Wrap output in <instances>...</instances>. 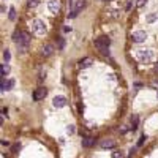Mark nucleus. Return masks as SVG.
Instances as JSON below:
<instances>
[{"instance_id": "nucleus-11", "label": "nucleus", "mask_w": 158, "mask_h": 158, "mask_svg": "<svg viewBox=\"0 0 158 158\" xmlns=\"http://www.w3.org/2000/svg\"><path fill=\"white\" fill-rule=\"evenodd\" d=\"M41 54L44 55V57H51V55L54 54V46L52 44H44L41 48Z\"/></svg>"}, {"instance_id": "nucleus-13", "label": "nucleus", "mask_w": 158, "mask_h": 158, "mask_svg": "<svg viewBox=\"0 0 158 158\" xmlns=\"http://www.w3.org/2000/svg\"><path fill=\"white\" fill-rule=\"evenodd\" d=\"M95 142H96V137H92V136H90V137H86V139H84L82 144H84V147H92Z\"/></svg>"}, {"instance_id": "nucleus-5", "label": "nucleus", "mask_w": 158, "mask_h": 158, "mask_svg": "<svg viewBox=\"0 0 158 158\" xmlns=\"http://www.w3.org/2000/svg\"><path fill=\"white\" fill-rule=\"evenodd\" d=\"M133 43H144L145 40H147V33H145L144 30H137L133 33Z\"/></svg>"}, {"instance_id": "nucleus-20", "label": "nucleus", "mask_w": 158, "mask_h": 158, "mask_svg": "<svg viewBox=\"0 0 158 158\" xmlns=\"http://www.w3.org/2000/svg\"><path fill=\"white\" fill-rule=\"evenodd\" d=\"M112 158H125V157H123V153H122L120 150H114L112 152Z\"/></svg>"}, {"instance_id": "nucleus-7", "label": "nucleus", "mask_w": 158, "mask_h": 158, "mask_svg": "<svg viewBox=\"0 0 158 158\" xmlns=\"http://www.w3.org/2000/svg\"><path fill=\"white\" fill-rule=\"evenodd\" d=\"M48 8L52 14H58V11H60V0H49Z\"/></svg>"}, {"instance_id": "nucleus-4", "label": "nucleus", "mask_w": 158, "mask_h": 158, "mask_svg": "<svg viewBox=\"0 0 158 158\" xmlns=\"http://www.w3.org/2000/svg\"><path fill=\"white\" fill-rule=\"evenodd\" d=\"M46 95H48V90H46L44 87H38V89L33 92V100L35 101H41V100L46 98Z\"/></svg>"}, {"instance_id": "nucleus-10", "label": "nucleus", "mask_w": 158, "mask_h": 158, "mask_svg": "<svg viewBox=\"0 0 158 158\" xmlns=\"http://www.w3.org/2000/svg\"><path fill=\"white\" fill-rule=\"evenodd\" d=\"M14 84H16V81L14 79H7V78H2V90L3 92H7V90L13 89Z\"/></svg>"}, {"instance_id": "nucleus-33", "label": "nucleus", "mask_w": 158, "mask_h": 158, "mask_svg": "<svg viewBox=\"0 0 158 158\" xmlns=\"http://www.w3.org/2000/svg\"><path fill=\"white\" fill-rule=\"evenodd\" d=\"M153 71H155V73H157V74H158V63H157V65H155V68H153Z\"/></svg>"}, {"instance_id": "nucleus-25", "label": "nucleus", "mask_w": 158, "mask_h": 158, "mask_svg": "<svg viewBox=\"0 0 158 158\" xmlns=\"http://www.w3.org/2000/svg\"><path fill=\"white\" fill-rule=\"evenodd\" d=\"M145 3H147V0H136V7L137 8H142Z\"/></svg>"}, {"instance_id": "nucleus-30", "label": "nucleus", "mask_w": 158, "mask_h": 158, "mask_svg": "<svg viewBox=\"0 0 158 158\" xmlns=\"http://www.w3.org/2000/svg\"><path fill=\"white\" fill-rule=\"evenodd\" d=\"M68 133H70V134L74 133V127H73V125H70V127H68Z\"/></svg>"}, {"instance_id": "nucleus-18", "label": "nucleus", "mask_w": 158, "mask_h": 158, "mask_svg": "<svg viewBox=\"0 0 158 158\" xmlns=\"http://www.w3.org/2000/svg\"><path fill=\"white\" fill-rule=\"evenodd\" d=\"M38 3H40V0H27V7H29V8L38 7Z\"/></svg>"}, {"instance_id": "nucleus-1", "label": "nucleus", "mask_w": 158, "mask_h": 158, "mask_svg": "<svg viewBox=\"0 0 158 158\" xmlns=\"http://www.w3.org/2000/svg\"><path fill=\"white\" fill-rule=\"evenodd\" d=\"M134 55H136V58L139 60V62H144V63H149L153 60L155 54L153 51H149V49H141V51L134 52Z\"/></svg>"}, {"instance_id": "nucleus-16", "label": "nucleus", "mask_w": 158, "mask_h": 158, "mask_svg": "<svg viewBox=\"0 0 158 158\" xmlns=\"http://www.w3.org/2000/svg\"><path fill=\"white\" fill-rule=\"evenodd\" d=\"M21 35H22V32H19V30H16V32L13 33V41L16 43V44L19 43V40H21Z\"/></svg>"}, {"instance_id": "nucleus-22", "label": "nucleus", "mask_w": 158, "mask_h": 158, "mask_svg": "<svg viewBox=\"0 0 158 158\" xmlns=\"http://www.w3.org/2000/svg\"><path fill=\"white\" fill-rule=\"evenodd\" d=\"M19 149H21V144H19V142H14V145L11 147V152L16 153V152H19Z\"/></svg>"}, {"instance_id": "nucleus-8", "label": "nucleus", "mask_w": 158, "mask_h": 158, "mask_svg": "<svg viewBox=\"0 0 158 158\" xmlns=\"http://www.w3.org/2000/svg\"><path fill=\"white\" fill-rule=\"evenodd\" d=\"M66 98L65 96H62V95H57V96H54V100H52V104H54L55 108H65L66 106Z\"/></svg>"}, {"instance_id": "nucleus-34", "label": "nucleus", "mask_w": 158, "mask_h": 158, "mask_svg": "<svg viewBox=\"0 0 158 158\" xmlns=\"http://www.w3.org/2000/svg\"><path fill=\"white\" fill-rule=\"evenodd\" d=\"M106 2H112V0H106Z\"/></svg>"}, {"instance_id": "nucleus-32", "label": "nucleus", "mask_w": 158, "mask_h": 158, "mask_svg": "<svg viewBox=\"0 0 158 158\" xmlns=\"http://www.w3.org/2000/svg\"><path fill=\"white\" fill-rule=\"evenodd\" d=\"M134 87H136V89H141L142 84H141V82H136V84H134Z\"/></svg>"}, {"instance_id": "nucleus-28", "label": "nucleus", "mask_w": 158, "mask_h": 158, "mask_svg": "<svg viewBox=\"0 0 158 158\" xmlns=\"http://www.w3.org/2000/svg\"><path fill=\"white\" fill-rule=\"evenodd\" d=\"M144 142H145V136H141V139L137 141V147H141V145H144Z\"/></svg>"}, {"instance_id": "nucleus-12", "label": "nucleus", "mask_w": 158, "mask_h": 158, "mask_svg": "<svg viewBox=\"0 0 158 158\" xmlns=\"http://www.w3.org/2000/svg\"><path fill=\"white\" fill-rule=\"evenodd\" d=\"M114 145H116L114 139H104V141H101V149H104V150H109V149H114Z\"/></svg>"}, {"instance_id": "nucleus-24", "label": "nucleus", "mask_w": 158, "mask_h": 158, "mask_svg": "<svg viewBox=\"0 0 158 158\" xmlns=\"http://www.w3.org/2000/svg\"><path fill=\"white\" fill-rule=\"evenodd\" d=\"M131 7H133V0H127V2H125V10L130 11Z\"/></svg>"}, {"instance_id": "nucleus-2", "label": "nucleus", "mask_w": 158, "mask_h": 158, "mask_svg": "<svg viewBox=\"0 0 158 158\" xmlns=\"http://www.w3.org/2000/svg\"><path fill=\"white\" fill-rule=\"evenodd\" d=\"M32 33L37 35V37H43L46 33V25L41 19H35L32 22Z\"/></svg>"}, {"instance_id": "nucleus-6", "label": "nucleus", "mask_w": 158, "mask_h": 158, "mask_svg": "<svg viewBox=\"0 0 158 158\" xmlns=\"http://www.w3.org/2000/svg\"><path fill=\"white\" fill-rule=\"evenodd\" d=\"M95 46H96V49L101 52V54L104 55V57H109V46L108 44H104V43H101L100 40H96L95 41Z\"/></svg>"}, {"instance_id": "nucleus-3", "label": "nucleus", "mask_w": 158, "mask_h": 158, "mask_svg": "<svg viewBox=\"0 0 158 158\" xmlns=\"http://www.w3.org/2000/svg\"><path fill=\"white\" fill-rule=\"evenodd\" d=\"M86 5H87L86 0H78V2H76V5H74V8H73V11L70 13V17H76L79 13H81V11L84 10V8H86Z\"/></svg>"}, {"instance_id": "nucleus-31", "label": "nucleus", "mask_w": 158, "mask_h": 158, "mask_svg": "<svg viewBox=\"0 0 158 158\" xmlns=\"http://www.w3.org/2000/svg\"><path fill=\"white\" fill-rule=\"evenodd\" d=\"M127 130H128V127H122V128H120V133L123 134V133H125V131H127Z\"/></svg>"}, {"instance_id": "nucleus-19", "label": "nucleus", "mask_w": 158, "mask_h": 158, "mask_svg": "<svg viewBox=\"0 0 158 158\" xmlns=\"http://www.w3.org/2000/svg\"><path fill=\"white\" fill-rule=\"evenodd\" d=\"M44 78H46V68L40 66V81H44Z\"/></svg>"}, {"instance_id": "nucleus-26", "label": "nucleus", "mask_w": 158, "mask_h": 158, "mask_svg": "<svg viewBox=\"0 0 158 158\" xmlns=\"http://www.w3.org/2000/svg\"><path fill=\"white\" fill-rule=\"evenodd\" d=\"M57 41H58V49H63V48H65V40H62V38H58Z\"/></svg>"}, {"instance_id": "nucleus-27", "label": "nucleus", "mask_w": 158, "mask_h": 158, "mask_svg": "<svg viewBox=\"0 0 158 158\" xmlns=\"http://www.w3.org/2000/svg\"><path fill=\"white\" fill-rule=\"evenodd\" d=\"M3 58H5V62H8V60H10V58H11V54H10V51H5V52H3Z\"/></svg>"}, {"instance_id": "nucleus-29", "label": "nucleus", "mask_w": 158, "mask_h": 158, "mask_svg": "<svg viewBox=\"0 0 158 158\" xmlns=\"http://www.w3.org/2000/svg\"><path fill=\"white\" fill-rule=\"evenodd\" d=\"M152 87H153V89H157L158 90V79H155V81H152V84H150Z\"/></svg>"}, {"instance_id": "nucleus-17", "label": "nucleus", "mask_w": 158, "mask_h": 158, "mask_svg": "<svg viewBox=\"0 0 158 158\" xmlns=\"http://www.w3.org/2000/svg\"><path fill=\"white\" fill-rule=\"evenodd\" d=\"M8 73H10V66H8V63H3L2 65V78H5Z\"/></svg>"}, {"instance_id": "nucleus-9", "label": "nucleus", "mask_w": 158, "mask_h": 158, "mask_svg": "<svg viewBox=\"0 0 158 158\" xmlns=\"http://www.w3.org/2000/svg\"><path fill=\"white\" fill-rule=\"evenodd\" d=\"M92 63H93V58L84 57V58H81V60L78 62V68L79 70H86V68H89V66H92Z\"/></svg>"}, {"instance_id": "nucleus-15", "label": "nucleus", "mask_w": 158, "mask_h": 158, "mask_svg": "<svg viewBox=\"0 0 158 158\" xmlns=\"http://www.w3.org/2000/svg\"><path fill=\"white\" fill-rule=\"evenodd\" d=\"M8 19H10V21H16V10H14V8H10V11H8Z\"/></svg>"}, {"instance_id": "nucleus-14", "label": "nucleus", "mask_w": 158, "mask_h": 158, "mask_svg": "<svg viewBox=\"0 0 158 158\" xmlns=\"http://www.w3.org/2000/svg\"><path fill=\"white\" fill-rule=\"evenodd\" d=\"M137 125H139V116H133L131 117V130H136Z\"/></svg>"}, {"instance_id": "nucleus-23", "label": "nucleus", "mask_w": 158, "mask_h": 158, "mask_svg": "<svg viewBox=\"0 0 158 158\" xmlns=\"http://www.w3.org/2000/svg\"><path fill=\"white\" fill-rule=\"evenodd\" d=\"M158 19V14H149V17H147V22H155Z\"/></svg>"}, {"instance_id": "nucleus-21", "label": "nucleus", "mask_w": 158, "mask_h": 158, "mask_svg": "<svg viewBox=\"0 0 158 158\" xmlns=\"http://www.w3.org/2000/svg\"><path fill=\"white\" fill-rule=\"evenodd\" d=\"M111 17H114V19H119V16H120V11L119 10H114V11H111Z\"/></svg>"}, {"instance_id": "nucleus-35", "label": "nucleus", "mask_w": 158, "mask_h": 158, "mask_svg": "<svg viewBox=\"0 0 158 158\" xmlns=\"http://www.w3.org/2000/svg\"><path fill=\"white\" fill-rule=\"evenodd\" d=\"M157 98H158V93H157Z\"/></svg>"}]
</instances>
